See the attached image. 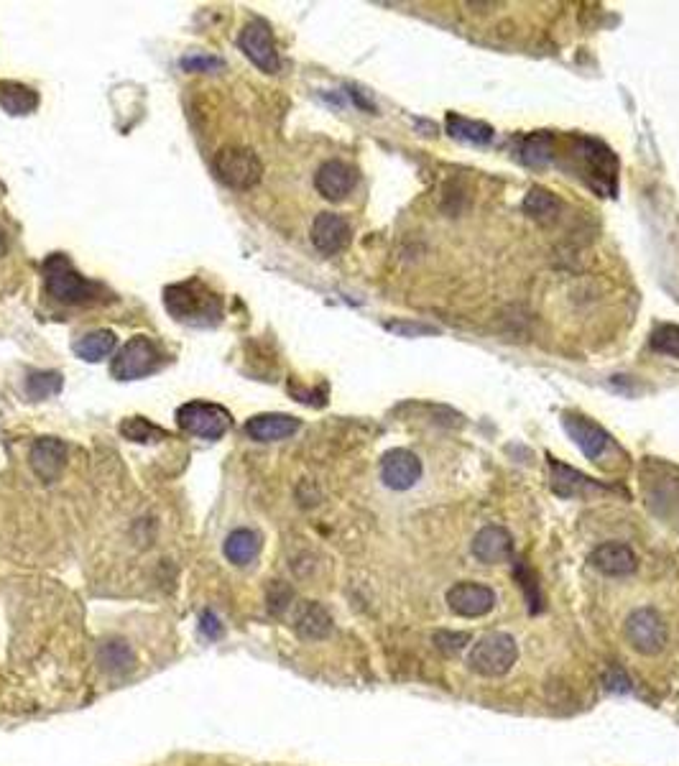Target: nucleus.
Segmentation results:
<instances>
[{
    "instance_id": "nucleus-11",
    "label": "nucleus",
    "mask_w": 679,
    "mask_h": 766,
    "mask_svg": "<svg viewBox=\"0 0 679 766\" xmlns=\"http://www.w3.org/2000/svg\"><path fill=\"white\" fill-rule=\"evenodd\" d=\"M422 478V460L411 450L396 447L388 450L381 460V481L391 491H409Z\"/></svg>"
},
{
    "instance_id": "nucleus-7",
    "label": "nucleus",
    "mask_w": 679,
    "mask_h": 766,
    "mask_svg": "<svg viewBox=\"0 0 679 766\" xmlns=\"http://www.w3.org/2000/svg\"><path fill=\"white\" fill-rule=\"evenodd\" d=\"M177 422L187 435L202 437V440H220L233 427V417L220 404L207 401H189L177 409Z\"/></svg>"
},
{
    "instance_id": "nucleus-9",
    "label": "nucleus",
    "mask_w": 679,
    "mask_h": 766,
    "mask_svg": "<svg viewBox=\"0 0 679 766\" xmlns=\"http://www.w3.org/2000/svg\"><path fill=\"white\" fill-rule=\"evenodd\" d=\"M238 44L240 49H243V54H246L261 72H266V75H276L281 69L274 34H271V29L263 21L246 23L243 31H240Z\"/></svg>"
},
{
    "instance_id": "nucleus-13",
    "label": "nucleus",
    "mask_w": 679,
    "mask_h": 766,
    "mask_svg": "<svg viewBox=\"0 0 679 766\" xmlns=\"http://www.w3.org/2000/svg\"><path fill=\"white\" fill-rule=\"evenodd\" d=\"M358 184V172L340 159L325 161L314 174V187L325 200L340 202L350 195Z\"/></svg>"
},
{
    "instance_id": "nucleus-24",
    "label": "nucleus",
    "mask_w": 679,
    "mask_h": 766,
    "mask_svg": "<svg viewBox=\"0 0 679 766\" xmlns=\"http://www.w3.org/2000/svg\"><path fill=\"white\" fill-rule=\"evenodd\" d=\"M0 108L11 115H29L39 108V95L21 82H0Z\"/></svg>"
},
{
    "instance_id": "nucleus-10",
    "label": "nucleus",
    "mask_w": 679,
    "mask_h": 766,
    "mask_svg": "<svg viewBox=\"0 0 679 766\" xmlns=\"http://www.w3.org/2000/svg\"><path fill=\"white\" fill-rule=\"evenodd\" d=\"M562 424H565L567 435L572 437V442L582 450V455L588 460H593V463L603 460L605 452L613 450V437L608 435L600 424L590 422L588 417H582V414H565Z\"/></svg>"
},
{
    "instance_id": "nucleus-21",
    "label": "nucleus",
    "mask_w": 679,
    "mask_h": 766,
    "mask_svg": "<svg viewBox=\"0 0 679 766\" xmlns=\"http://www.w3.org/2000/svg\"><path fill=\"white\" fill-rule=\"evenodd\" d=\"M549 468H552V491L562 498L582 496L585 491H598V483L588 475L577 473V470L567 468L565 463H557V460H549Z\"/></svg>"
},
{
    "instance_id": "nucleus-2",
    "label": "nucleus",
    "mask_w": 679,
    "mask_h": 766,
    "mask_svg": "<svg viewBox=\"0 0 679 766\" xmlns=\"http://www.w3.org/2000/svg\"><path fill=\"white\" fill-rule=\"evenodd\" d=\"M41 276H44L46 294L62 304L90 307V304H100L103 299H108L105 297L108 294L105 286L82 276L64 253H52V256L46 258L41 263Z\"/></svg>"
},
{
    "instance_id": "nucleus-15",
    "label": "nucleus",
    "mask_w": 679,
    "mask_h": 766,
    "mask_svg": "<svg viewBox=\"0 0 679 766\" xmlns=\"http://www.w3.org/2000/svg\"><path fill=\"white\" fill-rule=\"evenodd\" d=\"M312 243L314 248L325 256L345 251L350 243V225L343 215L337 212H320L312 225Z\"/></svg>"
},
{
    "instance_id": "nucleus-32",
    "label": "nucleus",
    "mask_w": 679,
    "mask_h": 766,
    "mask_svg": "<svg viewBox=\"0 0 679 766\" xmlns=\"http://www.w3.org/2000/svg\"><path fill=\"white\" fill-rule=\"evenodd\" d=\"M291 598H294V590H291L289 585L274 580V583H271V588H269V611L274 613V616H281V613L289 608Z\"/></svg>"
},
{
    "instance_id": "nucleus-27",
    "label": "nucleus",
    "mask_w": 679,
    "mask_h": 766,
    "mask_svg": "<svg viewBox=\"0 0 679 766\" xmlns=\"http://www.w3.org/2000/svg\"><path fill=\"white\" fill-rule=\"evenodd\" d=\"M115 345H118V338H115L113 330H95L87 332L85 338L77 340L75 353L80 355L82 361L97 363L103 361V358H108L115 350Z\"/></svg>"
},
{
    "instance_id": "nucleus-20",
    "label": "nucleus",
    "mask_w": 679,
    "mask_h": 766,
    "mask_svg": "<svg viewBox=\"0 0 679 766\" xmlns=\"http://www.w3.org/2000/svg\"><path fill=\"white\" fill-rule=\"evenodd\" d=\"M97 662H100V669L108 672V675H128V672L136 667V654H133V649L128 646V641L108 639L105 644H100Z\"/></svg>"
},
{
    "instance_id": "nucleus-17",
    "label": "nucleus",
    "mask_w": 679,
    "mask_h": 766,
    "mask_svg": "<svg viewBox=\"0 0 679 766\" xmlns=\"http://www.w3.org/2000/svg\"><path fill=\"white\" fill-rule=\"evenodd\" d=\"M29 463L44 483L59 481L64 465H67V445L57 437H41L31 445Z\"/></svg>"
},
{
    "instance_id": "nucleus-6",
    "label": "nucleus",
    "mask_w": 679,
    "mask_h": 766,
    "mask_svg": "<svg viewBox=\"0 0 679 766\" xmlns=\"http://www.w3.org/2000/svg\"><path fill=\"white\" fill-rule=\"evenodd\" d=\"M161 363H164V355H161L159 345L146 335H136L120 348L110 371L118 381H138V378H146L159 371Z\"/></svg>"
},
{
    "instance_id": "nucleus-35",
    "label": "nucleus",
    "mask_w": 679,
    "mask_h": 766,
    "mask_svg": "<svg viewBox=\"0 0 679 766\" xmlns=\"http://www.w3.org/2000/svg\"><path fill=\"white\" fill-rule=\"evenodd\" d=\"M202 634H207L210 639H217V636L223 634V624L217 621V616L212 611L202 613Z\"/></svg>"
},
{
    "instance_id": "nucleus-25",
    "label": "nucleus",
    "mask_w": 679,
    "mask_h": 766,
    "mask_svg": "<svg viewBox=\"0 0 679 766\" xmlns=\"http://www.w3.org/2000/svg\"><path fill=\"white\" fill-rule=\"evenodd\" d=\"M447 133L457 141L470 143V146H485L493 141V128L483 121H473L465 115L450 113L447 115Z\"/></svg>"
},
{
    "instance_id": "nucleus-4",
    "label": "nucleus",
    "mask_w": 679,
    "mask_h": 766,
    "mask_svg": "<svg viewBox=\"0 0 679 766\" xmlns=\"http://www.w3.org/2000/svg\"><path fill=\"white\" fill-rule=\"evenodd\" d=\"M516 659H519V644L514 636L493 631V634H485L475 641L468 664L473 672L483 677H503L506 672H511Z\"/></svg>"
},
{
    "instance_id": "nucleus-8",
    "label": "nucleus",
    "mask_w": 679,
    "mask_h": 766,
    "mask_svg": "<svg viewBox=\"0 0 679 766\" xmlns=\"http://www.w3.org/2000/svg\"><path fill=\"white\" fill-rule=\"evenodd\" d=\"M215 174L233 189H251L261 182L263 164L253 149L230 146L215 156Z\"/></svg>"
},
{
    "instance_id": "nucleus-22",
    "label": "nucleus",
    "mask_w": 679,
    "mask_h": 766,
    "mask_svg": "<svg viewBox=\"0 0 679 766\" xmlns=\"http://www.w3.org/2000/svg\"><path fill=\"white\" fill-rule=\"evenodd\" d=\"M557 156V138L547 131L531 133L521 141L519 149V159L524 161L526 166H534V169H544L549 166Z\"/></svg>"
},
{
    "instance_id": "nucleus-14",
    "label": "nucleus",
    "mask_w": 679,
    "mask_h": 766,
    "mask_svg": "<svg viewBox=\"0 0 679 766\" xmlns=\"http://www.w3.org/2000/svg\"><path fill=\"white\" fill-rule=\"evenodd\" d=\"M473 555L483 565H503L514 560V537L503 526H483L473 539Z\"/></svg>"
},
{
    "instance_id": "nucleus-31",
    "label": "nucleus",
    "mask_w": 679,
    "mask_h": 766,
    "mask_svg": "<svg viewBox=\"0 0 679 766\" xmlns=\"http://www.w3.org/2000/svg\"><path fill=\"white\" fill-rule=\"evenodd\" d=\"M432 641L442 654L452 657V654H460L470 644V634H465V631H437Z\"/></svg>"
},
{
    "instance_id": "nucleus-29",
    "label": "nucleus",
    "mask_w": 679,
    "mask_h": 766,
    "mask_svg": "<svg viewBox=\"0 0 679 766\" xmlns=\"http://www.w3.org/2000/svg\"><path fill=\"white\" fill-rule=\"evenodd\" d=\"M62 391V376L57 371H41L31 373L29 381H26V394L31 399H49V396L59 394Z\"/></svg>"
},
{
    "instance_id": "nucleus-30",
    "label": "nucleus",
    "mask_w": 679,
    "mask_h": 766,
    "mask_svg": "<svg viewBox=\"0 0 679 766\" xmlns=\"http://www.w3.org/2000/svg\"><path fill=\"white\" fill-rule=\"evenodd\" d=\"M651 348L679 361V325H669V322L659 325L651 332Z\"/></svg>"
},
{
    "instance_id": "nucleus-18",
    "label": "nucleus",
    "mask_w": 679,
    "mask_h": 766,
    "mask_svg": "<svg viewBox=\"0 0 679 766\" xmlns=\"http://www.w3.org/2000/svg\"><path fill=\"white\" fill-rule=\"evenodd\" d=\"M302 422L291 414H256L246 422V432L256 442H281L297 435Z\"/></svg>"
},
{
    "instance_id": "nucleus-23",
    "label": "nucleus",
    "mask_w": 679,
    "mask_h": 766,
    "mask_svg": "<svg viewBox=\"0 0 679 766\" xmlns=\"http://www.w3.org/2000/svg\"><path fill=\"white\" fill-rule=\"evenodd\" d=\"M223 549L228 562L243 567L258 557V552H261V537H258L253 529H235V532L228 534Z\"/></svg>"
},
{
    "instance_id": "nucleus-16",
    "label": "nucleus",
    "mask_w": 679,
    "mask_h": 766,
    "mask_svg": "<svg viewBox=\"0 0 679 766\" xmlns=\"http://www.w3.org/2000/svg\"><path fill=\"white\" fill-rule=\"evenodd\" d=\"M590 565L603 575H611V578H626V575H634L639 560H636V552L628 544L603 542L590 552Z\"/></svg>"
},
{
    "instance_id": "nucleus-5",
    "label": "nucleus",
    "mask_w": 679,
    "mask_h": 766,
    "mask_svg": "<svg viewBox=\"0 0 679 766\" xmlns=\"http://www.w3.org/2000/svg\"><path fill=\"white\" fill-rule=\"evenodd\" d=\"M623 634H626L628 644L634 646L639 654H646V657H657L669 644V629L664 624V618L649 606L628 613Z\"/></svg>"
},
{
    "instance_id": "nucleus-26",
    "label": "nucleus",
    "mask_w": 679,
    "mask_h": 766,
    "mask_svg": "<svg viewBox=\"0 0 679 766\" xmlns=\"http://www.w3.org/2000/svg\"><path fill=\"white\" fill-rule=\"evenodd\" d=\"M521 207H524V212L531 220H537V223H549V220H554L557 215H560L562 202L560 197L554 195V192H549V189L531 187Z\"/></svg>"
},
{
    "instance_id": "nucleus-33",
    "label": "nucleus",
    "mask_w": 679,
    "mask_h": 766,
    "mask_svg": "<svg viewBox=\"0 0 679 766\" xmlns=\"http://www.w3.org/2000/svg\"><path fill=\"white\" fill-rule=\"evenodd\" d=\"M386 330L396 332L401 338H419V335H434L437 327L424 325V322H388Z\"/></svg>"
},
{
    "instance_id": "nucleus-1",
    "label": "nucleus",
    "mask_w": 679,
    "mask_h": 766,
    "mask_svg": "<svg viewBox=\"0 0 679 766\" xmlns=\"http://www.w3.org/2000/svg\"><path fill=\"white\" fill-rule=\"evenodd\" d=\"M164 304L166 312L184 325L215 327L223 320V299L200 279L166 286Z\"/></svg>"
},
{
    "instance_id": "nucleus-12",
    "label": "nucleus",
    "mask_w": 679,
    "mask_h": 766,
    "mask_svg": "<svg viewBox=\"0 0 679 766\" xmlns=\"http://www.w3.org/2000/svg\"><path fill=\"white\" fill-rule=\"evenodd\" d=\"M447 606H450V611L457 613V616L480 618L493 611V606H496V593H493L488 585L463 580V583L452 585V588L447 590Z\"/></svg>"
},
{
    "instance_id": "nucleus-36",
    "label": "nucleus",
    "mask_w": 679,
    "mask_h": 766,
    "mask_svg": "<svg viewBox=\"0 0 679 766\" xmlns=\"http://www.w3.org/2000/svg\"><path fill=\"white\" fill-rule=\"evenodd\" d=\"M6 251H8V243H6V238L0 235V258L6 256Z\"/></svg>"
},
{
    "instance_id": "nucleus-28",
    "label": "nucleus",
    "mask_w": 679,
    "mask_h": 766,
    "mask_svg": "<svg viewBox=\"0 0 679 766\" xmlns=\"http://www.w3.org/2000/svg\"><path fill=\"white\" fill-rule=\"evenodd\" d=\"M120 435L131 442H141V445H149V442H159L164 437H169V432L161 427H156L154 422H149L146 417H128L120 422Z\"/></svg>"
},
{
    "instance_id": "nucleus-3",
    "label": "nucleus",
    "mask_w": 679,
    "mask_h": 766,
    "mask_svg": "<svg viewBox=\"0 0 679 766\" xmlns=\"http://www.w3.org/2000/svg\"><path fill=\"white\" fill-rule=\"evenodd\" d=\"M572 159L580 161L577 172H580V177L588 179L590 187L613 197L618 161L611 149H605L603 143L593 141V138H572Z\"/></svg>"
},
{
    "instance_id": "nucleus-19",
    "label": "nucleus",
    "mask_w": 679,
    "mask_h": 766,
    "mask_svg": "<svg viewBox=\"0 0 679 766\" xmlns=\"http://www.w3.org/2000/svg\"><path fill=\"white\" fill-rule=\"evenodd\" d=\"M294 631L307 641H322L332 631V616L322 603L304 601L294 611Z\"/></svg>"
},
{
    "instance_id": "nucleus-34",
    "label": "nucleus",
    "mask_w": 679,
    "mask_h": 766,
    "mask_svg": "<svg viewBox=\"0 0 679 766\" xmlns=\"http://www.w3.org/2000/svg\"><path fill=\"white\" fill-rule=\"evenodd\" d=\"M182 67L189 72H220L223 62L215 57H187L182 59Z\"/></svg>"
}]
</instances>
